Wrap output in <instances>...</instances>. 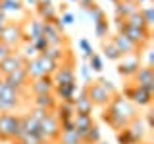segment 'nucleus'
<instances>
[{"label": "nucleus", "mask_w": 154, "mask_h": 144, "mask_svg": "<svg viewBox=\"0 0 154 144\" xmlns=\"http://www.w3.org/2000/svg\"><path fill=\"white\" fill-rule=\"evenodd\" d=\"M137 115V108L129 102L127 98H123L122 94H114L110 104L106 106V110L102 112V119L116 131H122L129 123L133 121Z\"/></svg>", "instance_id": "obj_1"}, {"label": "nucleus", "mask_w": 154, "mask_h": 144, "mask_svg": "<svg viewBox=\"0 0 154 144\" xmlns=\"http://www.w3.org/2000/svg\"><path fill=\"white\" fill-rule=\"evenodd\" d=\"M116 27H118V33L119 35H123L125 38H129V40L133 42L135 46L141 50L150 42V29H137V27H131L127 25V23L123 21V19L116 17Z\"/></svg>", "instance_id": "obj_2"}, {"label": "nucleus", "mask_w": 154, "mask_h": 144, "mask_svg": "<svg viewBox=\"0 0 154 144\" xmlns=\"http://www.w3.org/2000/svg\"><path fill=\"white\" fill-rule=\"evenodd\" d=\"M21 131V117L16 113H0V140L14 142Z\"/></svg>", "instance_id": "obj_3"}, {"label": "nucleus", "mask_w": 154, "mask_h": 144, "mask_svg": "<svg viewBox=\"0 0 154 144\" xmlns=\"http://www.w3.org/2000/svg\"><path fill=\"white\" fill-rule=\"evenodd\" d=\"M23 40V27L21 23H16V21H8L4 29L0 31V42L6 44L8 48H17Z\"/></svg>", "instance_id": "obj_4"}, {"label": "nucleus", "mask_w": 154, "mask_h": 144, "mask_svg": "<svg viewBox=\"0 0 154 144\" xmlns=\"http://www.w3.org/2000/svg\"><path fill=\"white\" fill-rule=\"evenodd\" d=\"M122 96H123V98H127L135 108H148V106L152 104V92H148L146 88L137 86V85L125 86Z\"/></svg>", "instance_id": "obj_5"}, {"label": "nucleus", "mask_w": 154, "mask_h": 144, "mask_svg": "<svg viewBox=\"0 0 154 144\" xmlns=\"http://www.w3.org/2000/svg\"><path fill=\"white\" fill-rule=\"evenodd\" d=\"M19 102H21V92L2 83V86H0V113H10L17 110Z\"/></svg>", "instance_id": "obj_6"}, {"label": "nucleus", "mask_w": 154, "mask_h": 144, "mask_svg": "<svg viewBox=\"0 0 154 144\" xmlns=\"http://www.w3.org/2000/svg\"><path fill=\"white\" fill-rule=\"evenodd\" d=\"M52 81H54V86H60V85H71L75 83V69H73V56H67L58 69L52 73Z\"/></svg>", "instance_id": "obj_7"}, {"label": "nucleus", "mask_w": 154, "mask_h": 144, "mask_svg": "<svg viewBox=\"0 0 154 144\" xmlns=\"http://www.w3.org/2000/svg\"><path fill=\"white\" fill-rule=\"evenodd\" d=\"M38 127H41V136L46 142H54L58 138V134H60V121H58V117L54 115V112H48L38 121Z\"/></svg>", "instance_id": "obj_8"}, {"label": "nucleus", "mask_w": 154, "mask_h": 144, "mask_svg": "<svg viewBox=\"0 0 154 144\" xmlns=\"http://www.w3.org/2000/svg\"><path fill=\"white\" fill-rule=\"evenodd\" d=\"M85 90H87V96L91 98V102H93V106H100V108H106V106L110 104V100H112V96H114V94H110L104 86H100V83H96V81L89 83L85 86Z\"/></svg>", "instance_id": "obj_9"}, {"label": "nucleus", "mask_w": 154, "mask_h": 144, "mask_svg": "<svg viewBox=\"0 0 154 144\" xmlns=\"http://www.w3.org/2000/svg\"><path fill=\"white\" fill-rule=\"evenodd\" d=\"M131 79H133V85L143 86L148 92H154V69H152V65H141Z\"/></svg>", "instance_id": "obj_10"}, {"label": "nucleus", "mask_w": 154, "mask_h": 144, "mask_svg": "<svg viewBox=\"0 0 154 144\" xmlns=\"http://www.w3.org/2000/svg\"><path fill=\"white\" fill-rule=\"evenodd\" d=\"M139 67H141V54H129V56H123L119 60L118 73L122 77H125V79H131L137 73Z\"/></svg>", "instance_id": "obj_11"}, {"label": "nucleus", "mask_w": 154, "mask_h": 144, "mask_svg": "<svg viewBox=\"0 0 154 144\" xmlns=\"http://www.w3.org/2000/svg\"><path fill=\"white\" fill-rule=\"evenodd\" d=\"M4 83L8 86H12V88H16L17 92H23V90H27V85H29V77L25 73V69L21 67H17V69H14L10 75L4 77Z\"/></svg>", "instance_id": "obj_12"}, {"label": "nucleus", "mask_w": 154, "mask_h": 144, "mask_svg": "<svg viewBox=\"0 0 154 144\" xmlns=\"http://www.w3.org/2000/svg\"><path fill=\"white\" fill-rule=\"evenodd\" d=\"M27 90L33 96L35 94H52L54 92V81L48 75H42V77H38V79H31L29 85H27Z\"/></svg>", "instance_id": "obj_13"}, {"label": "nucleus", "mask_w": 154, "mask_h": 144, "mask_svg": "<svg viewBox=\"0 0 154 144\" xmlns=\"http://www.w3.org/2000/svg\"><path fill=\"white\" fill-rule=\"evenodd\" d=\"M25 58H23L19 52H10V56L8 58H4L2 62H0V77H6V75H10L14 69H17V67H21L23 64H25Z\"/></svg>", "instance_id": "obj_14"}, {"label": "nucleus", "mask_w": 154, "mask_h": 144, "mask_svg": "<svg viewBox=\"0 0 154 144\" xmlns=\"http://www.w3.org/2000/svg\"><path fill=\"white\" fill-rule=\"evenodd\" d=\"M42 38L48 42V46H54V44H64L66 37L64 33H60L54 27L52 21H42Z\"/></svg>", "instance_id": "obj_15"}, {"label": "nucleus", "mask_w": 154, "mask_h": 144, "mask_svg": "<svg viewBox=\"0 0 154 144\" xmlns=\"http://www.w3.org/2000/svg\"><path fill=\"white\" fill-rule=\"evenodd\" d=\"M73 108H75V113H85V115H91V113H93L94 106H93V102H91V98L87 96V90L85 88H81L79 92L75 94Z\"/></svg>", "instance_id": "obj_16"}, {"label": "nucleus", "mask_w": 154, "mask_h": 144, "mask_svg": "<svg viewBox=\"0 0 154 144\" xmlns=\"http://www.w3.org/2000/svg\"><path fill=\"white\" fill-rule=\"evenodd\" d=\"M23 27V40H35V38L42 37V21L38 17H33V19H27Z\"/></svg>", "instance_id": "obj_17"}, {"label": "nucleus", "mask_w": 154, "mask_h": 144, "mask_svg": "<svg viewBox=\"0 0 154 144\" xmlns=\"http://www.w3.org/2000/svg\"><path fill=\"white\" fill-rule=\"evenodd\" d=\"M77 92H79L77 83L54 86V96H56V100H60V102H73V98H75Z\"/></svg>", "instance_id": "obj_18"}, {"label": "nucleus", "mask_w": 154, "mask_h": 144, "mask_svg": "<svg viewBox=\"0 0 154 144\" xmlns=\"http://www.w3.org/2000/svg\"><path fill=\"white\" fill-rule=\"evenodd\" d=\"M114 10H116V17L127 19L131 14L139 12V6H137V2H133V0H118V2L114 4Z\"/></svg>", "instance_id": "obj_19"}, {"label": "nucleus", "mask_w": 154, "mask_h": 144, "mask_svg": "<svg viewBox=\"0 0 154 144\" xmlns=\"http://www.w3.org/2000/svg\"><path fill=\"white\" fill-rule=\"evenodd\" d=\"M35 12H37V17L41 21H54L58 17L56 14V8L52 2H37L35 4Z\"/></svg>", "instance_id": "obj_20"}, {"label": "nucleus", "mask_w": 154, "mask_h": 144, "mask_svg": "<svg viewBox=\"0 0 154 144\" xmlns=\"http://www.w3.org/2000/svg\"><path fill=\"white\" fill-rule=\"evenodd\" d=\"M58 100L54 92L52 94H35L33 96V108H38V110H46V112H54Z\"/></svg>", "instance_id": "obj_21"}, {"label": "nucleus", "mask_w": 154, "mask_h": 144, "mask_svg": "<svg viewBox=\"0 0 154 144\" xmlns=\"http://www.w3.org/2000/svg\"><path fill=\"white\" fill-rule=\"evenodd\" d=\"M112 42L116 44V48H118L119 52H122V56H129V54H141L139 52V48L133 44L129 38H125L123 35H116V37H112Z\"/></svg>", "instance_id": "obj_22"}, {"label": "nucleus", "mask_w": 154, "mask_h": 144, "mask_svg": "<svg viewBox=\"0 0 154 144\" xmlns=\"http://www.w3.org/2000/svg\"><path fill=\"white\" fill-rule=\"evenodd\" d=\"M42 54H45L46 58H50L52 62H56V64H62L71 52L67 50V48H64V44H54V46H48Z\"/></svg>", "instance_id": "obj_23"}, {"label": "nucleus", "mask_w": 154, "mask_h": 144, "mask_svg": "<svg viewBox=\"0 0 154 144\" xmlns=\"http://www.w3.org/2000/svg\"><path fill=\"white\" fill-rule=\"evenodd\" d=\"M54 115L58 117V121H67V119H73L75 117L73 102H60V104H56Z\"/></svg>", "instance_id": "obj_24"}, {"label": "nucleus", "mask_w": 154, "mask_h": 144, "mask_svg": "<svg viewBox=\"0 0 154 144\" xmlns=\"http://www.w3.org/2000/svg\"><path fill=\"white\" fill-rule=\"evenodd\" d=\"M73 125H75V131L83 136V134L89 131L91 127L94 125V119H93V115H85V113H75V117H73Z\"/></svg>", "instance_id": "obj_25"}, {"label": "nucleus", "mask_w": 154, "mask_h": 144, "mask_svg": "<svg viewBox=\"0 0 154 144\" xmlns=\"http://www.w3.org/2000/svg\"><path fill=\"white\" fill-rule=\"evenodd\" d=\"M127 129H129V133H131L133 136H135V140H137L139 144L144 140V134H146V131H148L146 125H144V121H143L141 117H135L133 121L127 125Z\"/></svg>", "instance_id": "obj_26"}, {"label": "nucleus", "mask_w": 154, "mask_h": 144, "mask_svg": "<svg viewBox=\"0 0 154 144\" xmlns=\"http://www.w3.org/2000/svg\"><path fill=\"white\" fill-rule=\"evenodd\" d=\"M14 144H48L41 134H35V133H23L19 131L17 138L14 140Z\"/></svg>", "instance_id": "obj_27"}, {"label": "nucleus", "mask_w": 154, "mask_h": 144, "mask_svg": "<svg viewBox=\"0 0 154 144\" xmlns=\"http://www.w3.org/2000/svg\"><path fill=\"white\" fill-rule=\"evenodd\" d=\"M23 69H25L29 81H31V79H38V77L45 75V73H42V69H41V65H38V60H37V58H31V60H27L25 64H23Z\"/></svg>", "instance_id": "obj_28"}, {"label": "nucleus", "mask_w": 154, "mask_h": 144, "mask_svg": "<svg viewBox=\"0 0 154 144\" xmlns=\"http://www.w3.org/2000/svg\"><path fill=\"white\" fill-rule=\"evenodd\" d=\"M21 117V131L23 133H35V134H41V127H38V121L35 117H31L29 113L25 115H19Z\"/></svg>", "instance_id": "obj_29"}, {"label": "nucleus", "mask_w": 154, "mask_h": 144, "mask_svg": "<svg viewBox=\"0 0 154 144\" xmlns=\"http://www.w3.org/2000/svg\"><path fill=\"white\" fill-rule=\"evenodd\" d=\"M56 142L58 144H79V142H83V138H81V134L77 131H60Z\"/></svg>", "instance_id": "obj_30"}, {"label": "nucleus", "mask_w": 154, "mask_h": 144, "mask_svg": "<svg viewBox=\"0 0 154 144\" xmlns=\"http://www.w3.org/2000/svg\"><path fill=\"white\" fill-rule=\"evenodd\" d=\"M102 54H104V58H108L110 62H119V60L123 58L122 52L116 48V44H114L112 40H108V42L104 40V42H102Z\"/></svg>", "instance_id": "obj_31"}, {"label": "nucleus", "mask_w": 154, "mask_h": 144, "mask_svg": "<svg viewBox=\"0 0 154 144\" xmlns=\"http://www.w3.org/2000/svg\"><path fill=\"white\" fill-rule=\"evenodd\" d=\"M37 60H38V65H41L42 73L48 75V77H52V73H54V71L58 69V65H60V64H56V62H52L50 58H46L45 54H38Z\"/></svg>", "instance_id": "obj_32"}, {"label": "nucleus", "mask_w": 154, "mask_h": 144, "mask_svg": "<svg viewBox=\"0 0 154 144\" xmlns=\"http://www.w3.org/2000/svg\"><path fill=\"white\" fill-rule=\"evenodd\" d=\"M85 12H87V16H89V19L93 21V25L94 23H98V21H102V19H106V14H104V10L98 6V4H91V6H87L83 8Z\"/></svg>", "instance_id": "obj_33"}, {"label": "nucleus", "mask_w": 154, "mask_h": 144, "mask_svg": "<svg viewBox=\"0 0 154 144\" xmlns=\"http://www.w3.org/2000/svg\"><path fill=\"white\" fill-rule=\"evenodd\" d=\"M23 10V2L21 0H2L0 2V12H4L8 16V14H16V12H21Z\"/></svg>", "instance_id": "obj_34"}, {"label": "nucleus", "mask_w": 154, "mask_h": 144, "mask_svg": "<svg viewBox=\"0 0 154 144\" xmlns=\"http://www.w3.org/2000/svg\"><path fill=\"white\" fill-rule=\"evenodd\" d=\"M17 48H19L17 52L25 58V60H31V58H37L38 56V52L35 50V46H33L31 40H21V44H19Z\"/></svg>", "instance_id": "obj_35"}, {"label": "nucleus", "mask_w": 154, "mask_h": 144, "mask_svg": "<svg viewBox=\"0 0 154 144\" xmlns=\"http://www.w3.org/2000/svg\"><path fill=\"white\" fill-rule=\"evenodd\" d=\"M81 138H83V142H87V144H96L98 140H102V134H100L98 125H93Z\"/></svg>", "instance_id": "obj_36"}, {"label": "nucleus", "mask_w": 154, "mask_h": 144, "mask_svg": "<svg viewBox=\"0 0 154 144\" xmlns=\"http://www.w3.org/2000/svg\"><path fill=\"white\" fill-rule=\"evenodd\" d=\"M87 65H89V69L93 71V73H100V71L104 69V60H102V56L100 54H94L89 58V62H87Z\"/></svg>", "instance_id": "obj_37"}, {"label": "nucleus", "mask_w": 154, "mask_h": 144, "mask_svg": "<svg viewBox=\"0 0 154 144\" xmlns=\"http://www.w3.org/2000/svg\"><path fill=\"white\" fill-rule=\"evenodd\" d=\"M139 12H141V16L144 19V23H146V27L150 29L154 25V8L150 4H144V6H139Z\"/></svg>", "instance_id": "obj_38"}, {"label": "nucleus", "mask_w": 154, "mask_h": 144, "mask_svg": "<svg viewBox=\"0 0 154 144\" xmlns=\"http://www.w3.org/2000/svg\"><path fill=\"white\" fill-rule=\"evenodd\" d=\"M93 29H94V35L98 37L100 40H104V38L108 37V33H110V23H108V19H102V21L94 23Z\"/></svg>", "instance_id": "obj_39"}, {"label": "nucleus", "mask_w": 154, "mask_h": 144, "mask_svg": "<svg viewBox=\"0 0 154 144\" xmlns=\"http://www.w3.org/2000/svg\"><path fill=\"white\" fill-rule=\"evenodd\" d=\"M127 25H131V27H137V29H148L146 27V23H144V19H143V16H141V12H135V14H131L127 19H123Z\"/></svg>", "instance_id": "obj_40"}, {"label": "nucleus", "mask_w": 154, "mask_h": 144, "mask_svg": "<svg viewBox=\"0 0 154 144\" xmlns=\"http://www.w3.org/2000/svg\"><path fill=\"white\" fill-rule=\"evenodd\" d=\"M118 142H119V144H139L137 140H135V136L129 133L127 127L122 129V131H118Z\"/></svg>", "instance_id": "obj_41"}, {"label": "nucleus", "mask_w": 154, "mask_h": 144, "mask_svg": "<svg viewBox=\"0 0 154 144\" xmlns=\"http://www.w3.org/2000/svg\"><path fill=\"white\" fill-rule=\"evenodd\" d=\"M79 75H81V79H83V83H85V85H89V83H93V81H94V77H93V71L89 69L87 62H83V64L79 65Z\"/></svg>", "instance_id": "obj_42"}, {"label": "nucleus", "mask_w": 154, "mask_h": 144, "mask_svg": "<svg viewBox=\"0 0 154 144\" xmlns=\"http://www.w3.org/2000/svg\"><path fill=\"white\" fill-rule=\"evenodd\" d=\"M79 48H81V52H83V58H85V60H89V58L94 54L93 46H91V42L87 40V38H81V40H79Z\"/></svg>", "instance_id": "obj_43"}, {"label": "nucleus", "mask_w": 154, "mask_h": 144, "mask_svg": "<svg viewBox=\"0 0 154 144\" xmlns=\"http://www.w3.org/2000/svg\"><path fill=\"white\" fill-rule=\"evenodd\" d=\"M94 81H96V83H100V86H104V88L108 90L110 94H118V88L114 86V83H112L110 79H104V77H100V79H94Z\"/></svg>", "instance_id": "obj_44"}, {"label": "nucleus", "mask_w": 154, "mask_h": 144, "mask_svg": "<svg viewBox=\"0 0 154 144\" xmlns=\"http://www.w3.org/2000/svg\"><path fill=\"white\" fill-rule=\"evenodd\" d=\"M58 17H60V21H62V25H64V27L73 25V23H75V16L71 12H64L62 16H58Z\"/></svg>", "instance_id": "obj_45"}, {"label": "nucleus", "mask_w": 154, "mask_h": 144, "mask_svg": "<svg viewBox=\"0 0 154 144\" xmlns=\"http://www.w3.org/2000/svg\"><path fill=\"white\" fill-rule=\"evenodd\" d=\"M31 42H33V46H35V50L38 52V54H42V52L48 48V42L42 37H38V38H35V40H31Z\"/></svg>", "instance_id": "obj_46"}, {"label": "nucleus", "mask_w": 154, "mask_h": 144, "mask_svg": "<svg viewBox=\"0 0 154 144\" xmlns=\"http://www.w3.org/2000/svg\"><path fill=\"white\" fill-rule=\"evenodd\" d=\"M144 125H146L148 131L154 127V112H152V110H148V112H146V123H144Z\"/></svg>", "instance_id": "obj_47"}, {"label": "nucleus", "mask_w": 154, "mask_h": 144, "mask_svg": "<svg viewBox=\"0 0 154 144\" xmlns=\"http://www.w3.org/2000/svg\"><path fill=\"white\" fill-rule=\"evenodd\" d=\"M10 52H12V48H8L6 44H2V42H0V62H2L4 58H8Z\"/></svg>", "instance_id": "obj_48"}, {"label": "nucleus", "mask_w": 154, "mask_h": 144, "mask_svg": "<svg viewBox=\"0 0 154 144\" xmlns=\"http://www.w3.org/2000/svg\"><path fill=\"white\" fill-rule=\"evenodd\" d=\"M6 23H8V16H6L4 12H0V31L4 29V25H6Z\"/></svg>", "instance_id": "obj_49"}, {"label": "nucleus", "mask_w": 154, "mask_h": 144, "mask_svg": "<svg viewBox=\"0 0 154 144\" xmlns=\"http://www.w3.org/2000/svg\"><path fill=\"white\" fill-rule=\"evenodd\" d=\"M77 2H79L83 8H87V6H91V4H94V0H77Z\"/></svg>", "instance_id": "obj_50"}, {"label": "nucleus", "mask_w": 154, "mask_h": 144, "mask_svg": "<svg viewBox=\"0 0 154 144\" xmlns=\"http://www.w3.org/2000/svg\"><path fill=\"white\" fill-rule=\"evenodd\" d=\"M137 2V6H144V4H150L152 0H135Z\"/></svg>", "instance_id": "obj_51"}, {"label": "nucleus", "mask_w": 154, "mask_h": 144, "mask_svg": "<svg viewBox=\"0 0 154 144\" xmlns=\"http://www.w3.org/2000/svg\"><path fill=\"white\" fill-rule=\"evenodd\" d=\"M25 4H27V6H35L37 0H25Z\"/></svg>", "instance_id": "obj_52"}, {"label": "nucleus", "mask_w": 154, "mask_h": 144, "mask_svg": "<svg viewBox=\"0 0 154 144\" xmlns=\"http://www.w3.org/2000/svg\"><path fill=\"white\" fill-rule=\"evenodd\" d=\"M96 144H108V142H106V140H98V142H96Z\"/></svg>", "instance_id": "obj_53"}, {"label": "nucleus", "mask_w": 154, "mask_h": 144, "mask_svg": "<svg viewBox=\"0 0 154 144\" xmlns=\"http://www.w3.org/2000/svg\"><path fill=\"white\" fill-rule=\"evenodd\" d=\"M37 2H52V0H37Z\"/></svg>", "instance_id": "obj_54"}, {"label": "nucleus", "mask_w": 154, "mask_h": 144, "mask_svg": "<svg viewBox=\"0 0 154 144\" xmlns=\"http://www.w3.org/2000/svg\"><path fill=\"white\" fill-rule=\"evenodd\" d=\"M2 83H4V79H2V77H0V86H2Z\"/></svg>", "instance_id": "obj_55"}, {"label": "nucleus", "mask_w": 154, "mask_h": 144, "mask_svg": "<svg viewBox=\"0 0 154 144\" xmlns=\"http://www.w3.org/2000/svg\"><path fill=\"white\" fill-rule=\"evenodd\" d=\"M108 2H112V4H116V2H118V0H108Z\"/></svg>", "instance_id": "obj_56"}, {"label": "nucleus", "mask_w": 154, "mask_h": 144, "mask_svg": "<svg viewBox=\"0 0 154 144\" xmlns=\"http://www.w3.org/2000/svg\"><path fill=\"white\" fill-rule=\"evenodd\" d=\"M67 2H77V0H67Z\"/></svg>", "instance_id": "obj_57"}, {"label": "nucleus", "mask_w": 154, "mask_h": 144, "mask_svg": "<svg viewBox=\"0 0 154 144\" xmlns=\"http://www.w3.org/2000/svg\"><path fill=\"white\" fill-rule=\"evenodd\" d=\"M79 144H87V142H79Z\"/></svg>", "instance_id": "obj_58"}, {"label": "nucleus", "mask_w": 154, "mask_h": 144, "mask_svg": "<svg viewBox=\"0 0 154 144\" xmlns=\"http://www.w3.org/2000/svg\"><path fill=\"white\" fill-rule=\"evenodd\" d=\"M0 2H2V0H0Z\"/></svg>", "instance_id": "obj_59"}, {"label": "nucleus", "mask_w": 154, "mask_h": 144, "mask_svg": "<svg viewBox=\"0 0 154 144\" xmlns=\"http://www.w3.org/2000/svg\"><path fill=\"white\" fill-rule=\"evenodd\" d=\"M133 2H135V0H133Z\"/></svg>", "instance_id": "obj_60"}]
</instances>
